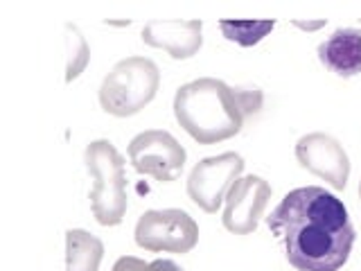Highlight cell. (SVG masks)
I'll list each match as a JSON object with an SVG mask.
<instances>
[{
  "label": "cell",
  "mask_w": 361,
  "mask_h": 271,
  "mask_svg": "<svg viewBox=\"0 0 361 271\" xmlns=\"http://www.w3.org/2000/svg\"><path fill=\"white\" fill-rule=\"evenodd\" d=\"M267 226L285 244L287 263L296 271H338L357 240L345 203L319 186L287 192Z\"/></svg>",
  "instance_id": "obj_1"
},
{
  "label": "cell",
  "mask_w": 361,
  "mask_h": 271,
  "mask_svg": "<svg viewBox=\"0 0 361 271\" xmlns=\"http://www.w3.org/2000/svg\"><path fill=\"white\" fill-rule=\"evenodd\" d=\"M264 95L255 86L233 88L221 79L201 77L178 86L174 118L199 145H214L237 136L246 120L262 111Z\"/></svg>",
  "instance_id": "obj_2"
},
{
  "label": "cell",
  "mask_w": 361,
  "mask_h": 271,
  "mask_svg": "<svg viewBox=\"0 0 361 271\" xmlns=\"http://www.w3.org/2000/svg\"><path fill=\"white\" fill-rule=\"evenodd\" d=\"M84 165L93 179L90 210L102 226H118L127 215V174L124 156L111 140H93L84 152Z\"/></svg>",
  "instance_id": "obj_3"
},
{
  "label": "cell",
  "mask_w": 361,
  "mask_h": 271,
  "mask_svg": "<svg viewBox=\"0 0 361 271\" xmlns=\"http://www.w3.org/2000/svg\"><path fill=\"white\" fill-rule=\"evenodd\" d=\"M161 88V71L147 56H127L111 68L99 86V107L109 116L129 118L152 104Z\"/></svg>",
  "instance_id": "obj_4"
},
{
  "label": "cell",
  "mask_w": 361,
  "mask_h": 271,
  "mask_svg": "<svg viewBox=\"0 0 361 271\" xmlns=\"http://www.w3.org/2000/svg\"><path fill=\"white\" fill-rule=\"evenodd\" d=\"M133 237L149 253H190L199 242V224L180 208L145 210Z\"/></svg>",
  "instance_id": "obj_5"
},
{
  "label": "cell",
  "mask_w": 361,
  "mask_h": 271,
  "mask_svg": "<svg viewBox=\"0 0 361 271\" xmlns=\"http://www.w3.org/2000/svg\"><path fill=\"white\" fill-rule=\"evenodd\" d=\"M244 167V158L237 152H224L219 156L201 158L188 176L185 190L190 201L203 212L214 215L226 201V195H228L233 183L242 176Z\"/></svg>",
  "instance_id": "obj_6"
},
{
  "label": "cell",
  "mask_w": 361,
  "mask_h": 271,
  "mask_svg": "<svg viewBox=\"0 0 361 271\" xmlns=\"http://www.w3.org/2000/svg\"><path fill=\"white\" fill-rule=\"evenodd\" d=\"M129 161L135 172L156 179L158 183H172L180 176L188 161L185 147L165 129H149L129 143Z\"/></svg>",
  "instance_id": "obj_7"
},
{
  "label": "cell",
  "mask_w": 361,
  "mask_h": 271,
  "mask_svg": "<svg viewBox=\"0 0 361 271\" xmlns=\"http://www.w3.org/2000/svg\"><path fill=\"white\" fill-rule=\"evenodd\" d=\"M274 188L267 179L257 174L240 176L226 195V208L221 215L224 229L233 235H251L257 231L259 219L264 217Z\"/></svg>",
  "instance_id": "obj_8"
},
{
  "label": "cell",
  "mask_w": 361,
  "mask_h": 271,
  "mask_svg": "<svg viewBox=\"0 0 361 271\" xmlns=\"http://www.w3.org/2000/svg\"><path fill=\"white\" fill-rule=\"evenodd\" d=\"M296 161L302 169L325 181L334 190H343L350 179V156L334 136L314 131L296 143Z\"/></svg>",
  "instance_id": "obj_9"
},
{
  "label": "cell",
  "mask_w": 361,
  "mask_h": 271,
  "mask_svg": "<svg viewBox=\"0 0 361 271\" xmlns=\"http://www.w3.org/2000/svg\"><path fill=\"white\" fill-rule=\"evenodd\" d=\"M201 20H149L142 28L140 39L149 48L165 50L172 59H192L203 45Z\"/></svg>",
  "instance_id": "obj_10"
},
{
  "label": "cell",
  "mask_w": 361,
  "mask_h": 271,
  "mask_svg": "<svg viewBox=\"0 0 361 271\" xmlns=\"http://www.w3.org/2000/svg\"><path fill=\"white\" fill-rule=\"evenodd\" d=\"M319 61L330 73L350 79L361 75V30L338 28L319 45Z\"/></svg>",
  "instance_id": "obj_11"
},
{
  "label": "cell",
  "mask_w": 361,
  "mask_h": 271,
  "mask_svg": "<svg viewBox=\"0 0 361 271\" xmlns=\"http://www.w3.org/2000/svg\"><path fill=\"white\" fill-rule=\"evenodd\" d=\"M104 242L84 229L66 231V271H99Z\"/></svg>",
  "instance_id": "obj_12"
},
{
  "label": "cell",
  "mask_w": 361,
  "mask_h": 271,
  "mask_svg": "<svg viewBox=\"0 0 361 271\" xmlns=\"http://www.w3.org/2000/svg\"><path fill=\"white\" fill-rule=\"evenodd\" d=\"M66 82L71 84L86 71L90 61V48L86 43V37L73 23H66Z\"/></svg>",
  "instance_id": "obj_13"
},
{
  "label": "cell",
  "mask_w": 361,
  "mask_h": 271,
  "mask_svg": "<svg viewBox=\"0 0 361 271\" xmlns=\"http://www.w3.org/2000/svg\"><path fill=\"white\" fill-rule=\"evenodd\" d=\"M276 28V20H221L219 30L228 41L240 43L244 48L259 43Z\"/></svg>",
  "instance_id": "obj_14"
},
{
  "label": "cell",
  "mask_w": 361,
  "mask_h": 271,
  "mask_svg": "<svg viewBox=\"0 0 361 271\" xmlns=\"http://www.w3.org/2000/svg\"><path fill=\"white\" fill-rule=\"evenodd\" d=\"M111 271H183L174 260H154V263H145L140 258L122 255L118 263L113 265Z\"/></svg>",
  "instance_id": "obj_15"
},
{
  "label": "cell",
  "mask_w": 361,
  "mask_h": 271,
  "mask_svg": "<svg viewBox=\"0 0 361 271\" xmlns=\"http://www.w3.org/2000/svg\"><path fill=\"white\" fill-rule=\"evenodd\" d=\"M293 25H296L298 30H307V32H314L325 25V20H316V23H302V20H293Z\"/></svg>",
  "instance_id": "obj_16"
},
{
  "label": "cell",
  "mask_w": 361,
  "mask_h": 271,
  "mask_svg": "<svg viewBox=\"0 0 361 271\" xmlns=\"http://www.w3.org/2000/svg\"><path fill=\"white\" fill-rule=\"evenodd\" d=\"M106 23V25H113V28H129L131 25V20H104Z\"/></svg>",
  "instance_id": "obj_17"
},
{
  "label": "cell",
  "mask_w": 361,
  "mask_h": 271,
  "mask_svg": "<svg viewBox=\"0 0 361 271\" xmlns=\"http://www.w3.org/2000/svg\"><path fill=\"white\" fill-rule=\"evenodd\" d=\"M359 199H361V179H359Z\"/></svg>",
  "instance_id": "obj_18"
}]
</instances>
